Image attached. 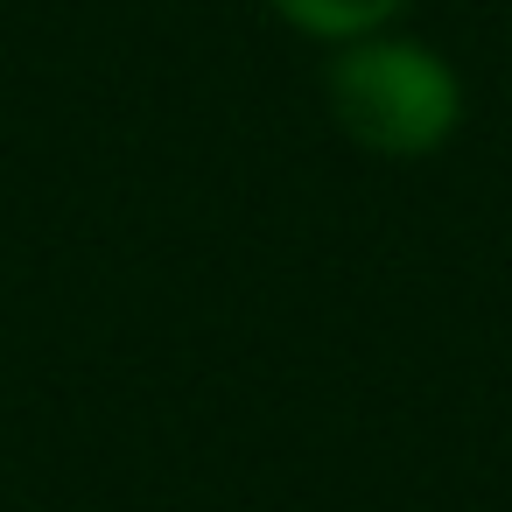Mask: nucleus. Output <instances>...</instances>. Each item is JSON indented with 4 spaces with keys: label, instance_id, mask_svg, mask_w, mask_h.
I'll return each instance as SVG.
<instances>
[{
    "label": "nucleus",
    "instance_id": "obj_2",
    "mask_svg": "<svg viewBox=\"0 0 512 512\" xmlns=\"http://www.w3.org/2000/svg\"><path fill=\"white\" fill-rule=\"evenodd\" d=\"M267 8H274L295 36H309V43H330V50H337V43H358V36L393 29L407 0H267Z\"/></svg>",
    "mask_w": 512,
    "mask_h": 512
},
{
    "label": "nucleus",
    "instance_id": "obj_1",
    "mask_svg": "<svg viewBox=\"0 0 512 512\" xmlns=\"http://www.w3.org/2000/svg\"><path fill=\"white\" fill-rule=\"evenodd\" d=\"M323 99L330 120L365 155L386 162H421L463 127V78L449 71V57L393 29L337 43L323 71Z\"/></svg>",
    "mask_w": 512,
    "mask_h": 512
}]
</instances>
